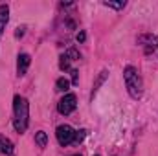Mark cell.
<instances>
[{
  "label": "cell",
  "mask_w": 158,
  "mask_h": 156,
  "mask_svg": "<svg viewBox=\"0 0 158 156\" xmlns=\"http://www.w3.org/2000/svg\"><path fill=\"white\" fill-rule=\"evenodd\" d=\"M68 57H72V59H79V53L76 51V50H68V53H66Z\"/></svg>",
  "instance_id": "cell-14"
},
{
  "label": "cell",
  "mask_w": 158,
  "mask_h": 156,
  "mask_svg": "<svg viewBox=\"0 0 158 156\" xmlns=\"http://www.w3.org/2000/svg\"><path fill=\"white\" fill-rule=\"evenodd\" d=\"M74 129L70 127V125H59L57 127V142L61 143V145H68V143H72L74 142Z\"/></svg>",
  "instance_id": "cell-4"
},
{
  "label": "cell",
  "mask_w": 158,
  "mask_h": 156,
  "mask_svg": "<svg viewBox=\"0 0 158 156\" xmlns=\"http://www.w3.org/2000/svg\"><path fill=\"white\" fill-rule=\"evenodd\" d=\"M11 153H13V143L7 138L0 136V154H11Z\"/></svg>",
  "instance_id": "cell-6"
},
{
  "label": "cell",
  "mask_w": 158,
  "mask_h": 156,
  "mask_svg": "<svg viewBox=\"0 0 158 156\" xmlns=\"http://www.w3.org/2000/svg\"><path fill=\"white\" fill-rule=\"evenodd\" d=\"M74 156H79V154H74Z\"/></svg>",
  "instance_id": "cell-16"
},
{
  "label": "cell",
  "mask_w": 158,
  "mask_h": 156,
  "mask_svg": "<svg viewBox=\"0 0 158 156\" xmlns=\"http://www.w3.org/2000/svg\"><path fill=\"white\" fill-rule=\"evenodd\" d=\"M30 63H31V59H30L28 53H20V55H19V63H17V72H19V76H24V74L28 72Z\"/></svg>",
  "instance_id": "cell-5"
},
{
  "label": "cell",
  "mask_w": 158,
  "mask_h": 156,
  "mask_svg": "<svg viewBox=\"0 0 158 156\" xmlns=\"http://www.w3.org/2000/svg\"><path fill=\"white\" fill-rule=\"evenodd\" d=\"M55 86H57V90L59 92H66L68 88H70V81L64 77H59L57 79V83H55Z\"/></svg>",
  "instance_id": "cell-8"
},
{
  "label": "cell",
  "mask_w": 158,
  "mask_h": 156,
  "mask_svg": "<svg viewBox=\"0 0 158 156\" xmlns=\"http://www.w3.org/2000/svg\"><path fill=\"white\" fill-rule=\"evenodd\" d=\"M13 112H15V119H13L15 130L22 134L28 129V117H30L28 101L24 97H20V96H15V99H13Z\"/></svg>",
  "instance_id": "cell-1"
},
{
  "label": "cell",
  "mask_w": 158,
  "mask_h": 156,
  "mask_svg": "<svg viewBox=\"0 0 158 156\" xmlns=\"http://www.w3.org/2000/svg\"><path fill=\"white\" fill-rule=\"evenodd\" d=\"M76 107H77V99H76L74 94H66V96L57 103V110H59L61 114H64V116L70 114V112H74Z\"/></svg>",
  "instance_id": "cell-3"
},
{
  "label": "cell",
  "mask_w": 158,
  "mask_h": 156,
  "mask_svg": "<svg viewBox=\"0 0 158 156\" xmlns=\"http://www.w3.org/2000/svg\"><path fill=\"white\" fill-rule=\"evenodd\" d=\"M77 70H72V83H77Z\"/></svg>",
  "instance_id": "cell-15"
},
{
  "label": "cell",
  "mask_w": 158,
  "mask_h": 156,
  "mask_svg": "<svg viewBox=\"0 0 158 156\" xmlns=\"http://www.w3.org/2000/svg\"><path fill=\"white\" fill-rule=\"evenodd\" d=\"M107 7H114V9H121L125 6V2H105Z\"/></svg>",
  "instance_id": "cell-11"
},
{
  "label": "cell",
  "mask_w": 158,
  "mask_h": 156,
  "mask_svg": "<svg viewBox=\"0 0 158 156\" xmlns=\"http://www.w3.org/2000/svg\"><path fill=\"white\" fill-rule=\"evenodd\" d=\"M123 79H125V84H127V90H129L131 97L140 99L142 94H143V83H142V77H140L138 70L134 66H127L123 70Z\"/></svg>",
  "instance_id": "cell-2"
},
{
  "label": "cell",
  "mask_w": 158,
  "mask_h": 156,
  "mask_svg": "<svg viewBox=\"0 0 158 156\" xmlns=\"http://www.w3.org/2000/svg\"><path fill=\"white\" fill-rule=\"evenodd\" d=\"M70 57L68 55H61V61H59V66H61V70H68L70 68Z\"/></svg>",
  "instance_id": "cell-10"
},
{
  "label": "cell",
  "mask_w": 158,
  "mask_h": 156,
  "mask_svg": "<svg viewBox=\"0 0 158 156\" xmlns=\"http://www.w3.org/2000/svg\"><path fill=\"white\" fill-rule=\"evenodd\" d=\"M76 39H77V42H85V39H86V33H85V31H79Z\"/></svg>",
  "instance_id": "cell-13"
},
{
  "label": "cell",
  "mask_w": 158,
  "mask_h": 156,
  "mask_svg": "<svg viewBox=\"0 0 158 156\" xmlns=\"http://www.w3.org/2000/svg\"><path fill=\"white\" fill-rule=\"evenodd\" d=\"M7 18H9V7L7 6H0V33L4 31V28L7 24Z\"/></svg>",
  "instance_id": "cell-7"
},
{
  "label": "cell",
  "mask_w": 158,
  "mask_h": 156,
  "mask_svg": "<svg viewBox=\"0 0 158 156\" xmlns=\"http://www.w3.org/2000/svg\"><path fill=\"white\" fill-rule=\"evenodd\" d=\"M35 142H37V145L39 147H46V143H48V136H46V132H37L35 134Z\"/></svg>",
  "instance_id": "cell-9"
},
{
  "label": "cell",
  "mask_w": 158,
  "mask_h": 156,
  "mask_svg": "<svg viewBox=\"0 0 158 156\" xmlns=\"http://www.w3.org/2000/svg\"><path fill=\"white\" fill-rule=\"evenodd\" d=\"M83 138H85V130H77V132H74V142H76V143L83 142Z\"/></svg>",
  "instance_id": "cell-12"
}]
</instances>
